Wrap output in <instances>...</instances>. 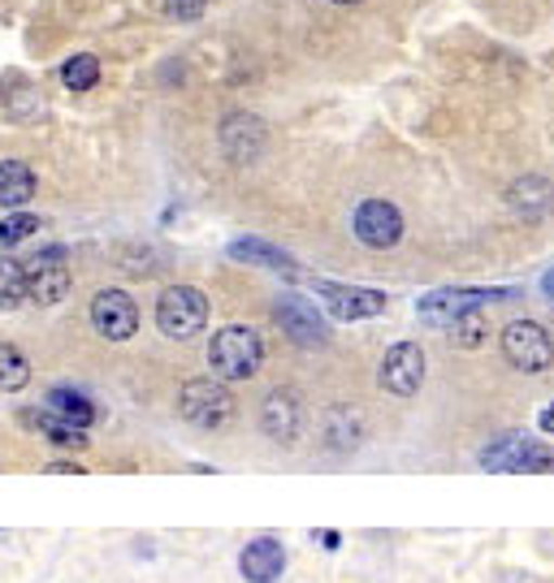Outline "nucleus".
Masks as SVG:
<instances>
[{"label": "nucleus", "instance_id": "1", "mask_svg": "<svg viewBox=\"0 0 554 583\" xmlns=\"http://www.w3.org/2000/svg\"><path fill=\"white\" fill-rule=\"evenodd\" d=\"M260 363H265V341H260L256 328L226 324V328L212 333V341H208V367H212V376H221V380H247V376L260 372Z\"/></svg>", "mask_w": 554, "mask_h": 583}, {"label": "nucleus", "instance_id": "2", "mask_svg": "<svg viewBox=\"0 0 554 583\" xmlns=\"http://www.w3.org/2000/svg\"><path fill=\"white\" fill-rule=\"evenodd\" d=\"M178 411H182V419L195 424V428H221V424L234 415V393L226 389L221 376H199V380H186V385H182Z\"/></svg>", "mask_w": 554, "mask_h": 583}, {"label": "nucleus", "instance_id": "3", "mask_svg": "<svg viewBox=\"0 0 554 583\" xmlns=\"http://www.w3.org/2000/svg\"><path fill=\"white\" fill-rule=\"evenodd\" d=\"M156 324L165 337L173 341H186L195 333H204L208 324V298L195 290V286H169L156 298Z\"/></svg>", "mask_w": 554, "mask_h": 583}, {"label": "nucleus", "instance_id": "4", "mask_svg": "<svg viewBox=\"0 0 554 583\" xmlns=\"http://www.w3.org/2000/svg\"><path fill=\"white\" fill-rule=\"evenodd\" d=\"M481 467L486 471H507V476H533V471H551L554 454L542 441L529 437H503L490 450H481Z\"/></svg>", "mask_w": 554, "mask_h": 583}, {"label": "nucleus", "instance_id": "5", "mask_svg": "<svg viewBox=\"0 0 554 583\" xmlns=\"http://www.w3.org/2000/svg\"><path fill=\"white\" fill-rule=\"evenodd\" d=\"M503 354H507V363L520 367V372H546L554 363V341L542 324H533V320H512V324L503 328Z\"/></svg>", "mask_w": 554, "mask_h": 583}, {"label": "nucleus", "instance_id": "6", "mask_svg": "<svg viewBox=\"0 0 554 583\" xmlns=\"http://www.w3.org/2000/svg\"><path fill=\"white\" fill-rule=\"evenodd\" d=\"M69 294V269H65V247H48L26 264V298L35 307H52Z\"/></svg>", "mask_w": 554, "mask_h": 583}, {"label": "nucleus", "instance_id": "7", "mask_svg": "<svg viewBox=\"0 0 554 583\" xmlns=\"http://www.w3.org/2000/svg\"><path fill=\"white\" fill-rule=\"evenodd\" d=\"M382 389L395 393V398H412L421 385H425V350L416 341H399L386 350L382 359V372H377Z\"/></svg>", "mask_w": 554, "mask_h": 583}, {"label": "nucleus", "instance_id": "8", "mask_svg": "<svg viewBox=\"0 0 554 583\" xmlns=\"http://www.w3.org/2000/svg\"><path fill=\"white\" fill-rule=\"evenodd\" d=\"M356 238L373 251H390L403 238V212L386 199H364L356 208Z\"/></svg>", "mask_w": 554, "mask_h": 583}, {"label": "nucleus", "instance_id": "9", "mask_svg": "<svg viewBox=\"0 0 554 583\" xmlns=\"http://www.w3.org/2000/svg\"><path fill=\"white\" fill-rule=\"evenodd\" d=\"M91 324L108 341H126L139 328V307L126 290H100L91 298Z\"/></svg>", "mask_w": 554, "mask_h": 583}, {"label": "nucleus", "instance_id": "10", "mask_svg": "<svg viewBox=\"0 0 554 583\" xmlns=\"http://www.w3.org/2000/svg\"><path fill=\"white\" fill-rule=\"evenodd\" d=\"M494 298H512V290H434L421 298L416 311H421L425 324H447L451 328L460 315H468V311H477Z\"/></svg>", "mask_w": 554, "mask_h": 583}, {"label": "nucleus", "instance_id": "11", "mask_svg": "<svg viewBox=\"0 0 554 583\" xmlns=\"http://www.w3.org/2000/svg\"><path fill=\"white\" fill-rule=\"evenodd\" d=\"M312 290L330 307L334 320H369V315L386 311V294L382 290H360V286H338V282H317Z\"/></svg>", "mask_w": 554, "mask_h": 583}, {"label": "nucleus", "instance_id": "12", "mask_svg": "<svg viewBox=\"0 0 554 583\" xmlns=\"http://www.w3.org/2000/svg\"><path fill=\"white\" fill-rule=\"evenodd\" d=\"M273 320H278V324H282V333H286L291 341H299V346H321V341L330 337V328H325L321 311H317L312 302H304L299 294H286V298H278V307H273Z\"/></svg>", "mask_w": 554, "mask_h": 583}, {"label": "nucleus", "instance_id": "13", "mask_svg": "<svg viewBox=\"0 0 554 583\" xmlns=\"http://www.w3.org/2000/svg\"><path fill=\"white\" fill-rule=\"evenodd\" d=\"M239 571L247 583H278L286 571V545L273 536H256L239 554Z\"/></svg>", "mask_w": 554, "mask_h": 583}, {"label": "nucleus", "instance_id": "14", "mask_svg": "<svg viewBox=\"0 0 554 583\" xmlns=\"http://www.w3.org/2000/svg\"><path fill=\"white\" fill-rule=\"evenodd\" d=\"M260 424H265V432H269L273 441L291 445V441L299 437V428H304V406H299V398H295L291 389H273V393L265 398V406H260Z\"/></svg>", "mask_w": 554, "mask_h": 583}, {"label": "nucleus", "instance_id": "15", "mask_svg": "<svg viewBox=\"0 0 554 583\" xmlns=\"http://www.w3.org/2000/svg\"><path fill=\"white\" fill-rule=\"evenodd\" d=\"M221 143H226V156H230L234 165H247V160H256L260 147H265V126H260L256 117H247V113H234V117H226V126H221Z\"/></svg>", "mask_w": 554, "mask_h": 583}, {"label": "nucleus", "instance_id": "16", "mask_svg": "<svg viewBox=\"0 0 554 583\" xmlns=\"http://www.w3.org/2000/svg\"><path fill=\"white\" fill-rule=\"evenodd\" d=\"M507 199H512V208L520 212V217H529V221H542L546 212L554 208V186L546 178H538V173H529V178H520L512 191H507Z\"/></svg>", "mask_w": 554, "mask_h": 583}, {"label": "nucleus", "instance_id": "17", "mask_svg": "<svg viewBox=\"0 0 554 583\" xmlns=\"http://www.w3.org/2000/svg\"><path fill=\"white\" fill-rule=\"evenodd\" d=\"M230 256H234V260H247V264H260V269H273V273H282V277H299V264H295L282 247H269V243H260V238H239V243H230Z\"/></svg>", "mask_w": 554, "mask_h": 583}, {"label": "nucleus", "instance_id": "18", "mask_svg": "<svg viewBox=\"0 0 554 583\" xmlns=\"http://www.w3.org/2000/svg\"><path fill=\"white\" fill-rule=\"evenodd\" d=\"M35 195V173L22 160H0V208H22Z\"/></svg>", "mask_w": 554, "mask_h": 583}, {"label": "nucleus", "instance_id": "19", "mask_svg": "<svg viewBox=\"0 0 554 583\" xmlns=\"http://www.w3.org/2000/svg\"><path fill=\"white\" fill-rule=\"evenodd\" d=\"M48 411H52L56 419L74 424V428H87V424L95 419V406H91L82 393H74V389H52V393H48Z\"/></svg>", "mask_w": 554, "mask_h": 583}, {"label": "nucleus", "instance_id": "20", "mask_svg": "<svg viewBox=\"0 0 554 583\" xmlns=\"http://www.w3.org/2000/svg\"><path fill=\"white\" fill-rule=\"evenodd\" d=\"M26 385H30V363H26V354H22L17 346L0 341V393H17V389H26Z\"/></svg>", "mask_w": 554, "mask_h": 583}, {"label": "nucleus", "instance_id": "21", "mask_svg": "<svg viewBox=\"0 0 554 583\" xmlns=\"http://www.w3.org/2000/svg\"><path fill=\"white\" fill-rule=\"evenodd\" d=\"M61 82H65L69 91H91V87L100 82V61H95L91 52L69 56V61L61 65Z\"/></svg>", "mask_w": 554, "mask_h": 583}, {"label": "nucleus", "instance_id": "22", "mask_svg": "<svg viewBox=\"0 0 554 583\" xmlns=\"http://www.w3.org/2000/svg\"><path fill=\"white\" fill-rule=\"evenodd\" d=\"M26 298V264L17 260H0V311H13Z\"/></svg>", "mask_w": 554, "mask_h": 583}, {"label": "nucleus", "instance_id": "23", "mask_svg": "<svg viewBox=\"0 0 554 583\" xmlns=\"http://www.w3.org/2000/svg\"><path fill=\"white\" fill-rule=\"evenodd\" d=\"M451 337H455V346L477 350V346L490 337V320L481 315V307H477V311H468V315H460V320L451 324Z\"/></svg>", "mask_w": 554, "mask_h": 583}, {"label": "nucleus", "instance_id": "24", "mask_svg": "<svg viewBox=\"0 0 554 583\" xmlns=\"http://www.w3.org/2000/svg\"><path fill=\"white\" fill-rule=\"evenodd\" d=\"M35 230H39V217H35V212H13V217L0 221V243H4V247H17V243H26Z\"/></svg>", "mask_w": 554, "mask_h": 583}, {"label": "nucleus", "instance_id": "25", "mask_svg": "<svg viewBox=\"0 0 554 583\" xmlns=\"http://www.w3.org/2000/svg\"><path fill=\"white\" fill-rule=\"evenodd\" d=\"M204 9H208V0H165V13L178 22H195V17H204Z\"/></svg>", "mask_w": 554, "mask_h": 583}, {"label": "nucleus", "instance_id": "26", "mask_svg": "<svg viewBox=\"0 0 554 583\" xmlns=\"http://www.w3.org/2000/svg\"><path fill=\"white\" fill-rule=\"evenodd\" d=\"M48 476H82V467L78 463H52Z\"/></svg>", "mask_w": 554, "mask_h": 583}, {"label": "nucleus", "instance_id": "27", "mask_svg": "<svg viewBox=\"0 0 554 583\" xmlns=\"http://www.w3.org/2000/svg\"><path fill=\"white\" fill-rule=\"evenodd\" d=\"M538 424H542V432H554V402L542 411V419H538Z\"/></svg>", "mask_w": 554, "mask_h": 583}, {"label": "nucleus", "instance_id": "28", "mask_svg": "<svg viewBox=\"0 0 554 583\" xmlns=\"http://www.w3.org/2000/svg\"><path fill=\"white\" fill-rule=\"evenodd\" d=\"M546 294H551V298H554V273H551V277H546Z\"/></svg>", "mask_w": 554, "mask_h": 583}, {"label": "nucleus", "instance_id": "29", "mask_svg": "<svg viewBox=\"0 0 554 583\" xmlns=\"http://www.w3.org/2000/svg\"><path fill=\"white\" fill-rule=\"evenodd\" d=\"M334 4H360V0H334Z\"/></svg>", "mask_w": 554, "mask_h": 583}]
</instances>
